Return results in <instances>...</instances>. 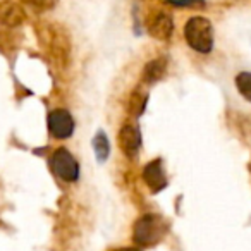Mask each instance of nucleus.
<instances>
[{
    "label": "nucleus",
    "mask_w": 251,
    "mask_h": 251,
    "mask_svg": "<svg viewBox=\"0 0 251 251\" xmlns=\"http://www.w3.org/2000/svg\"><path fill=\"white\" fill-rule=\"evenodd\" d=\"M36 36L50 59L59 67H66L71 60V40L60 25L40 23L36 25Z\"/></svg>",
    "instance_id": "f257e3e1"
},
{
    "label": "nucleus",
    "mask_w": 251,
    "mask_h": 251,
    "mask_svg": "<svg viewBox=\"0 0 251 251\" xmlns=\"http://www.w3.org/2000/svg\"><path fill=\"white\" fill-rule=\"evenodd\" d=\"M184 38L188 45L198 53H210L213 49L212 23L201 16L191 18L184 26Z\"/></svg>",
    "instance_id": "f03ea898"
},
{
    "label": "nucleus",
    "mask_w": 251,
    "mask_h": 251,
    "mask_svg": "<svg viewBox=\"0 0 251 251\" xmlns=\"http://www.w3.org/2000/svg\"><path fill=\"white\" fill-rule=\"evenodd\" d=\"M165 230H167V224L160 215L147 213V215L140 217L134 224L133 239L140 246H151L164 237Z\"/></svg>",
    "instance_id": "7ed1b4c3"
},
{
    "label": "nucleus",
    "mask_w": 251,
    "mask_h": 251,
    "mask_svg": "<svg viewBox=\"0 0 251 251\" xmlns=\"http://www.w3.org/2000/svg\"><path fill=\"white\" fill-rule=\"evenodd\" d=\"M50 167L53 174L64 182H76L79 179V165L67 148H57L50 157Z\"/></svg>",
    "instance_id": "20e7f679"
},
{
    "label": "nucleus",
    "mask_w": 251,
    "mask_h": 251,
    "mask_svg": "<svg viewBox=\"0 0 251 251\" xmlns=\"http://www.w3.org/2000/svg\"><path fill=\"white\" fill-rule=\"evenodd\" d=\"M47 124H49L50 136L55 140H67L74 133V119L66 108H55L50 112Z\"/></svg>",
    "instance_id": "39448f33"
},
{
    "label": "nucleus",
    "mask_w": 251,
    "mask_h": 251,
    "mask_svg": "<svg viewBox=\"0 0 251 251\" xmlns=\"http://www.w3.org/2000/svg\"><path fill=\"white\" fill-rule=\"evenodd\" d=\"M117 143L126 157L134 158L141 148V131L134 124H124L117 134Z\"/></svg>",
    "instance_id": "423d86ee"
},
{
    "label": "nucleus",
    "mask_w": 251,
    "mask_h": 251,
    "mask_svg": "<svg viewBox=\"0 0 251 251\" xmlns=\"http://www.w3.org/2000/svg\"><path fill=\"white\" fill-rule=\"evenodd\" d=\"M147 29L150 33V36H153L155 40H169L174 33V21L172 16L167 14L164 11H157L148 18L147 21Z\"/></svg>",
    "instance_id": "0eeeda50"
},
{
    "label": "nucleus",
    "mask_w": 251,
    "mask_h": 251,
    "mask_svg": "<svg viewBox=\"0 0 251 251\" xmlns=\"http://www.w3.org/2000/svg\"><path fill=\"white\" fill-rule=\"evenodd\" d=\"M143 181L151 193H158L167 186V174L162 165V160H151L143 167Z\"/></svg>",
    "instance_id": "6e6552de"
},
{
    "label": "nucleus",
    "mask_w": 251,
    "mask_h": 251,
    "mask_svg": "<svg viewBox=\"0 0 251 251\" xmlns=\"http://www.w3.org/2000/svg\"><path fill=\"white\" fill-rule=\"evenodd\" d=\"M26 21V12L14 0H0V25L18 28Z\"/></svg>",
    "instance_id": "1a4fd4ad"
},
{
    "label": "nucleus",
    "mask_w": 251,
    "mask_h": 251,
    "mask_svg": "<svg viewBox=\"0 0 251 251\" xmlns=\"http://www.w3.org/2000/svg\"><path fill=\"white\" fill-rule=\"evenodd\" d=\"M167 73V59L165 57H157L151 59L143 69V81L147 84H153L160 81Z\"/></svg>",
    "instance_id": "9d476101"
},
{
    "label": "nucleus",
    "mask_w": 251,
    "mask_h": 251,
    "mask_svg": "<svg viewBox=\"0 0 251 251\" xmlns=\"http://www.w3.org/2000/svg\"><path fill=\"white\" fill-rule=\"evenodd\" d=\"M234 88L239 100L246 105H251V71H241L234 77Z\"/></svg>",
    "instance_id": "9b49d317"
},
{
    "label": "nucleus",
    "mask_w": 251,
    "mask_h": 251,
    "mask_svg": "<svg viewBox=\"0 0 251 251\" xmlns=\"http://www.w3.org/2000/svg\"><path fill=\"white\" fill-rule=\"evenodd\" d=\"M147 100L148 95L143 93V91H134L129 97V101H127V112L134 117H140L145 112V107H147Z\"/></svg>",
    "instance_id": "f8f14e48"
},
{
    "label": "nucleus",
    "mask_w": 251,
    "mask_h": 251,
    "mask_svg": "<svg viewBox=\"0 0 251 251\" xmlns=\"http://www.w3.org/2000/svg\"><path fill=\"white\" fill-rule=\"evenodd\" d=\"M93 148H95V153H97L98 162L107 160V157L110 155V143H108L107 134L103 131H98L97 136L93 138Z\"/></svg>",
    "instance_id": "ddd939ff"
},
{
    "label": "nucleus",
    "mask_w": 251,
    "mask_h": 251,
    "mask_svg": "<svg viewBox=\"0 0 251 251\" xmlns=\"http://www.w3.org/2000/svg\"><path fill=\"white\" fill-rule=\"evenodd\" d=\"M26 5H29L35 11H50V9L55 7L57 0H23Z\"/></svg>",
    "instance_id": "4468645a"
},
{
    "label": "nucleus",
    "mask_w": 251,
    "mask_h": 251,
    "mask_svg": "<svg viewBox=\"0 0 251 251\" xmlns=\"http://www.w3.org/2000/svg\"><path fill=\"white\" fill-rule=\"evenodd\" d=\"M169 4L177 5V7H191V5L196 4H203V0H165Z\"/></svg>",
    "instance_id": "2eb2a0df"
},
{
    "label": "nucleus",
    "mask_w": 251,
    "mask_h": 251,
    "mask_svg": "<svg viewBox=\"0 0 251 251\" xmlns=\"http://www.w3.org/2000/svg\"><path fill=\"white\" fill-rule=\"evenodd\" d=\"M115 251H140V250H136V248H119Z\"/></svg>",
    "instance_id": "dca6fc26"
}]
</instances>
